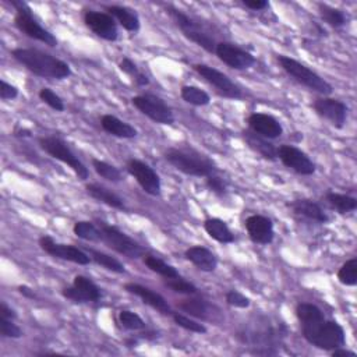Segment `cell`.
<instances>
[{
    "mask_svg": "<svg viewBox=\"0 0 357 357\" xmlns=\"http://www.w3.org/2000/svg\"><path fill=\"white\" fill-rule=\"evenodd\" d=\"M245 227L253 243L267 246L274 242V237H275L274 222L268 216L257 215V214L250 215L245 222Z\"/></svg>",
    "mask_w": 357,
    "mask_h": 357,
    "instance_id": "ac0fdd59",
    "label": "cell"
},
{
    "mask_svg": "<svg viewBox=\"0 0 357 357\" xmlns=\"http://www.w3.org/2000/svg\"><path fill=\"white\" fill-rule=\"evenodd\" d=\"M12 54L34 76L48 80H66L72 76V68L66 62L46 52L32 48H17Z\"/></svg>",
    "mask_w": 357,
    "mask_h": 357,
    "instance_id": "7a4b0ae2",
    "label": "cell"
},
{
    "mask_svg": "<svg viewBox=\"0 0 357 357\" xmlns=\"http://www.w3.org/2000/svg\"><path fill=\"white\" fill-rule=\"evenodd\" d=\"M185 257L203 272H214L218 267L216 256L204 246H193L185 252Z\"/></svg>",
    "mask_w": 357,
    "mask_h": 357,
    "instance_id": "7402d4cb",
    "label": "cell"
},
{
    "mask_svg": "<svg viewBox=\"0 0 357 357\" xmlns=\"http://www.w3.org/2000/svg\"><path fill=\"white\" fill-rule=\"evenodd\" d=\"M0 317L16 320L17 318V313L12 307H9L6 302H2V303H0Z\"/></svg>",
    "mask_w": 357,
    "mask_h": 357,
    "instance_id": "7dc6e473",
    "label": "cell"
},
{
    "mask_svg": "<svg viewBox=\"0 0 357 357\" xmlns=\"http://www.w3.org/2000/svg\"><path fill=\"white\" fill-rule=\"evenodd\" d=\"M85 190L90 194V197H92L98 203H102V204L112 207L114 210H119V211H127L123 198L119 197L116 193H113L112 190H109L105 186H101L98 183H90L85 186Z\"/></svg>",
    "mask_w": 357,
    "mask_h": 357,
    "instance_id": "cb8c5ba5",
    "label": "cell"
},
{
    "mask_svg": "<svg viewBox=\"0 0 357 357\" xmlns=\"http://www.w3.org/2000/svg\"><path fill=\"white\" fill-rule=\"evenodd\" d=\"M225 300L230 307H236V309H249L252 305L250 297H247L246 294L241 293L239 290H229L225 294Z\"/></svg>",
    "mask_w": 357,
    "mask_h": 357,
    "instance_id": "60d3db41",
    "label": "cell"
},
{
    "mask_svg": "<svg viewBox=\"0 0 357 357\" xmlns=\"http://www.w3.org/2000/svg\"><path fill=\"white\" fill-rule=\"evenodd\" d=\"M276 61L280 65V68L300 85L306 87L310 91L318 92L321 95H331L334 92L332 85L324 80L320 74H317L314 70L307 68L306 65L297 62L296 59L285 54H278Z\"/></svg>",
    "mask_w": 357,
    "mask_h": 357,
    "instance_id": "277c9868",
    "label": "cell"
},
{
    "mask_svg": "<svg viewBox=\"0 0 357 357\" xmlns=\"http://www.w3.org/2000/svg\"><path fill=\"white\" fill-rule=\"evenodd\" d=\"M215 54L219 61L233 70H247L257 62L256 56L230 42H218Z\"/></svg>",
    "mask_w": 357,
    "mask_h": 357,
    "instance_id": "8fae6325",
    "label": "cell"
},
{
    "mask_svg": "<svg viewBox=\"0 0 357 357\" xmlns=\"http://www.w3.org/2000/svg\"><path fill=\"white\" fill-rule=\"evenodd\" d=\"M296 317L300 323L303 338L313 346L332 351L346 345L345 329L340 324L327 320L323 310L313 303L296 306Z\"/></svg>",
    "mask_w": 357,
    "mask_h": 357,
    "instance_id": "6da1fadb",
    "label": "cell"
},
{
    "mask_svg": "<svg viewBox=\"0 0 357 357\" xmlns=\"http://www.w3.org/2000/svg\"><path fill=\"white\" fill-rule=\"evenodd\" d=\"M166 12L174 20L178 30L182 31V34L189 41L194 42L196 45H198L200 48L207 50L208 53H215V48H216L218 42H215V39L207 31H204L200 24H197L193 19H190L182 10H177L174 8H166Z\"/></svg>",
    "mask_w": 357,
    "mask_h": 357,
    "instance_id": "ba28073f",
    "label": "cell"
},
{
    "mask_svg": "<svg viewBox=\"0 0 357 357\" xmlns=\"http://www.w3.org/2000/svg\"><path fill=\"white\" fill-rule=\"evenodd\" d=\"M92 167L98 173V176H101L102 178H105V181H108V182L117 183V182H122L123 181L122 172L119 170L114 165H110V163H108L105 161L94 158L92 159Z\"/></svg>",
    "mask_w": 357,
    "mask_h": 357,
    "instance_id": "d6a6232c",
    "label": "cell"
},
{
    "mask_svg": "<svg viewBox=\"0 0 357 357\" xmlns=\"http://www.w3.org/2000/svg\"><path fill=\"white\" fill-rule=\"evenodd\" d=\"M332 356L334 357H342V356H350V357H356V353L354 351H350V350H346L342 347H338L335 350H332Z\"/></svg>",
    "mask_w": 357,
    "mask_h": 357,
    "instance_id": "c3c4849f",
    "label": "cell"
},
{
    "mask_svg": "<svg viewBox=\"0 0 357 357\" xmlns=\"http://www.w3.org/2000/svg\"><path fill=\"white\" fill-rule=\"evenodd\" d=\"M338 280L345 286L357 285V258L347 260L338 271Z\"/></svg>",
    "mask_w": 357,
    "mask_h": 357,
    "instance_id": "d590c367",
    "label": "cell"
},
{
    "mask_svg": "<svg viewBox=\"0 0 357 357\" xmlns=\"http://www.w3.org/2000/svg\"><path fill=\"white\" fill-rule=\"evenodd\" d=\"M243 5L250 10H264L268 8L267 0H243Z\"/></svg>",
    "mask_w": 357,
    "mask_h": 357,
    "instance_id": "bcb514c9",
    "label": "cell"
},
{
    "mask_svg": "<svg viewBox=\"0 0 357 357\" xmlns=\"http://www.w3.org/2000/svg\"><path fill=\"white\" fill-rule=\"evenodd\" d=\"M325 200L339 214H349V212L356 211V208H357V200L354 197L346 196V194L329 192V193H327Z\"/></svg>",
    "mask_w": 357,
    "mask_h": 357,
    "instance_id": "1f68e13d",
    "label": "cell"
},
{
    "mask_svg": "<svg viewBox=\"0 0 357 357\" xmlns=\"http://www.w3.org/2000/svg\"><path fill=\"white\" fill-rule=\"evenodd\" d=\"M39 147L52 158L68 165L76 173L80 181H87L90 177L88 167L79 159V156H76V154L63 140L57 137H41Z\"/></svg>",
    "mask_w": 357,
    "mask_h": 357,
    "instance_id": "8992f818",
    "label": "cell"
},
{
    "mask_svg": "<svg viewBox=\"0 0 357 357\" xmlns=\"http://www.w3.org/2000/svg\"><path fill=\"white\" fill-rule=\"evenodd\" d=\"M204 229L211 239L222 245H230L234 242V234L229 229L227 223L219 218H208L204 222Z\"/></svg>",
    "mask_w": 357,
    "mask_h": 357,
    "instance_id": "4316f807",
    "label": "cell"
},
{
    "mask_svg": "<svg viewBox=\"0 0 357 357\" xmlns=\"http://www.w3.org/2000/svg\"><path fill=\"white\" fill-rule=\"evenodd\" d=\"M313 109L318 116L328 121L335 129H343L347 119V105L335 98H317L313 103Z\"/></svg>",
    "mask_w": 357,
    "mask_h": 357,
    "instance_id": "e0dca14e",
    "label": "cell"
},
{
    "mask_svg": "<svg viewBox=\"0 0 357 357\" xmlns=\"http://www.w3.org/2000/svg\"><path fill=\"white\" fill-rule=\"evenodd\" d=\"M144 264L147 265L148 269H151L152 272L161 275L165 279H172V278L181 276V274H178V271L173 265L165 263L163 260H161V258H158L155 256L145 254L144 256Z\"/></svg>",
    "mask_w": 357,
    "mask_h": 357,
    "instance_id": "f546056e",
    "label": "cell"
},
{
    "mask_svg": "<svg viewBox=\"0 0 357 357\" xmlns=\"http://www.w3.org/2000/svg\"><path fill=\"white\" fill-rule=\"evenodd\" d=\"M39 246L46 254L53 258L65 260L77 265H88L91 263V257L81 249L72 245L57 243L50 236H42L39 239Z\"/></svg>",
    "mask_w": 357,
    "mask_h": 357,
    "instance_id": "7c38bea8",
    "label": "cell"
},
{
    "mask_svg": "<svg viewBox=\"0 0 357 357\" xmlns=\"http://www.w3.org/2000/svg\"><path fill=\"white\" fill-rule=\"evenodd\" d=\"M119 321H121L122 327L129 331H143L147 328L145 321L134 312L123 310L119 313Z\"/></svg>",
    "mask_w": 357,
    "mask_h": 357,
    "instance_id": "8d00e7d4",
    "label": "cell"
},
{
    "mask_svg": "<svg viewBox=\"0 0 357 357\" xmlns=\"http://www.w3.org/2000/svg\"><path fill=\"white\" fill-rule=\"evenodd\" d=\"M63 297L73 303H94L102 299L101 287L84 275H77L73 279V285L62 290Z\"/></svg>",
    "mask_w": 357,
    "mask_h": 357,
    "instance_id": "5bb4252c",
    "label": "cell"
},
{
    "mask_svg": "<svg viewBox=\"0 0 357 357\" xmlns=\"http://www.w3.org/2000/svg\"><path fill=\"white\" fill-rule=\"evenodd\" d=\"M181 96L185 102L193 106H207L211 103L210 94L196 85H183L181 90Z\"/></svg>",
    "mask_w": 357,
    "mask_h": 357,
    "instance_id": "4dcf8cb0",
    "label": "cell"
},
{
    "mask_svg": "<svg viewBox=\"0 0 357 357\" xmlns=\"http://www.w3.org/2000/svg\"><path fill=\"white\" fill-rule=\"evenodd\" d=\"M132 103L136 109H139V112H141L144 116H147L158 125L170 126L174 123V114L172 108L156 95H137L132 98Z\"/></svg>",
    "mask_w": 357,
    "mask_h": 357,
    "instance_id": "9c48e42d",
    "label": "cell"
},
{
    "mask_svg": "<svg viewBox=\"0 0 357 357\" xmlns=\"http://www.w3.org/2000/svg\"><path fill=\"white\" fill-rule=\"evenodd\" d=\"M108 14H110L119 24L129 32H137L141 27L140 17L136 10L126 6H108Z\"/></svg>",
    "mask_w": 357,
    "mask_h": 357,
    "instance_id": "d4e9b609",
    "label": "cell"
},
{
    "mask_svg": "<svg viewBox=\"0 0 357 357\" xmlns=\"http://www.w3.org/2000/svg\"><path fill=\"white\" fill-rule=\"evenodd\" d=\"M125 290H127L129 293L140 297L144 305L152 307L154 310L159 312L161 314H165V316H172L173 314V312H172L170 306L167 305L165 297L162 294L156 293L155 290H152V289H150L147 286H143L140 283H133V282L126 283L125 285Z\"/></svg>",
    "mask_w": 357,
    "mask_h": 357,
    "instance_id": "ffe728a7",
    "label": "cell"
},
{
    "mask_svg": "<svg viewBox=\"0 0 357 357\" xmlns=\"http://www.w3.org/2000/svg\"><path fill=\"white\" fill-rule=\"evenodd\" d=\"M165 159L178 172L194 177H208L216 174L218 167L212 159L197 152L178 148H169L165 152Z\"/></svg>",
    "mask_w": 357,
    "mask_h": 357,
    "instance_id": "3957f363",
    "label": "cell"
},
{
    "mask_svg": "<svg viewBox=\"0 0 357 357\" xmlns=\"http://www.w3.org/2000/svg\"><path fill=\"white\" fill-rule=\"evenodd\" d=\"M181 309L189 313L190 316H194L198 318H204L207 313V305L204 303V300H200V299L183 300V303L181 305Z\"/></svg>",
    "mask_w": 357,
    "mask_h": 357,
    "instance_id": "7bdbcfd3",
    "label": "cell"
},
{
    "mask_svg": "<svg viewBox=\"0 0 357 357\" xmlns=\"http://www.w3.org/2000/svg\"><path fill=\"white\" fill-rule=\"evenodd\" d=\"M0 334L3 338H12V339H19L23 336L21 328L14 324V320L0 317Z\"/></svg>",
    "mask_w": 357,
    "mask_h": 357,
    "instance_id": "b9f144b4",
    "label": "cell"
},
{
    "mask_svg": "<svg viewBox=\"0 0 357 357\" xmlns=\"http://www.w3.org/2000/svg\"><path fill=\"white\" fill-rule=\"evenodd\" d=\"M247 123L253 133L261 137H265L268 140L279 139L283 134V127L279 123L278 119H275L268 113H261V112L252 113L247 117Z\"/></svg>",
    "mask_w": 357,
    "mask_h": 357,
    "instance_id": "d6986e66",
    "label": "cell"
},
{
    "mask_svg": "<svg viewBox=\"0 0 357 357\" xmlns=\"http://www.w3.org/2000/svg\"><path fill=\"white\" fill-rule=\"evenodd\" d=\"M99 229L102 233V243H105L116 253L134 260H139L147 254L145 249L139 242H136L133 237H130L121 229H117L116 226L101 222Z\"/></svg>",
    "mask_w": 357,
    "mask_h": 357,
    "instance_id": "5b68a950",
    "label": "cell"
},
{
    "mask_svg": "<svg viewBox=\"0 0 357 357\" xmlns=\"http://www.w3.org/2000/svg\"><path fill=\"white\" fill-rule=\"evenodd\" d=\"M127 172L136 178V182L147 194L152 197L161 196V177L148 163L132 158L127 162Z\"/></svg>",
    "mask_w": 357,
    "mask_h": 357,
    "instance_id": "4fadbf2b",
    "label": "cell"
},
{
    "mask_svg": "<svg viewBox=\"0 0 357 357\" xmlns=\"http://www.w3.org/2000/svg\"><path fill=\"white\" fill-rule=\"evenodd\" d=\"M278 158L286 167L302 176H312L316 173V163L312 161V158L294 145L282 144L278 147Z\"/></svg>",
    "mask_w": 357,
    "mask_h": 357,
    "instance_id": "9a60e30c",
    "label": "cell"
},
{
    "mask_svg": "<svg viewBox=\"0 0 357 357\" xmlns=\"http://www.w3.org/2000/svg\"><path fill=\"white\" fill-rule=\"evenodd\" d=\"M205 186H207L212 193H215V194L219 196V197H223V196H226V193H227V185H226V182L223 181L222 177H219V176H216V174H211V176L205 177Z\"/></svg>",
    "mask_w": 357,
    "mask_h": 357,
    "instance_id": "ee69618b",
    "label": "cell"
},
{
    "mask_svg": "<svg viewBox=\"0 0 357 357\" xmlns=\"http://www.w3.org/2000/svg\"><path fill=\"white\" fill-rule=\"evenodd\" d=\"M318 13L321 16V19L331 27L334 28H339V27H343L346 24V16L342 10L336 9V8H332L329 5H324V3H320L318 5Z\"/></svg>",
    "mask_w": 357,
    "mask_h": 357,
    "instance_id": "836d02e7",
    "label": "cell"
},
{
    "mask_svg": "<svg viewBox=\"0 0 357 357\" xmlns=\"http://www.w3.org/2000/svg\"><path fill=\"white\" fill-rule=\"evenodd\" d=\"M172 318L174 321V324L177 327H181L186 331H190V332H194V334H207V328L204 324L187 317V316H183V314H178V313H173L172 314Z\"/></svg>",
    "mask_w": 357,
    "mask_h": 357,
    "instance_id": "f35d334b",
    "label": "cell"
},
{
    "mask_svg": "<svg viewBox=\"0 0 357 357\" xmlns=\"http://www.w3.org/2000/svg\"><path fill=\"white\" fill-rule=\"evenodd\" d=\"M17 96H19L17 87L9 84L5 80L0 81V98H2V101H13Z\"/></svg>",
    "mask_w": 357,
    "mask_h": 357,
    "instance_id": "f6af8a7d",
    "label": "cell"
},
{
    "mask_svg": "<svg viewBox=\"0 0 357 357\" xmlns=\"http://www.w3.org/2000/svg\"><path fill=\"white\" fill-rule=\"evenodd\" d=\"M19 292H20L23 296H26L27 299H34V297H35V292H34L31 287L26 286V285L19 286Z\"/></svg>",
    "mask_w": 357,
    "mask_h": 357,
    "instance_id": "681fc988",
    "label": "cell"
},
{
    "mask_svg": "<svg viewBox=\"0 0 357 357\" xmlns=\"http://www.w3.org/2000/svg\"><path fill=\"white\" fill-rule=\"evenodd\" d=\"M87 254L91 257V261H94L95 264L101 265L102 268L110 271V272H114V274H125L126 272V268L125 265L119 261L117 258L106 254V253H102V252H98L95 249H87Z\"/></svg>",
    "mask_w": 357,
    "mask_h": 357,
    "instance_id": "83f0119b",
    "label": "cell"
},
{
    "mask_svg": "<svg viewBox=\"0 0 357 357\" xmlns=\"http://www.w3.org/2000/svg\"><path fill=\"white\" fill-rule=\"evenodd\" d=\"M289 207L293 210L294 214L300 215L306 219H310L313 222L317 223H327L329 221L328 215L325 214V211L321 208L320 204H317L313 200L309 198H300V200H294L289 204Z\"/></svg>",
    "mask_w": 357,
    "mask_h": 357,
    "instance_id": "603a6c76",
    "label": "cell"
},
{
    "mask_svg": "<svg viewBox=\"0 0 357 357\" xmlns=\"http://www.w3.org/2000/svg\"><path fill=\"white\" fill-rule=\"evenodd\" d=\"M243 139L247 143V145L257 152L258 155H261L264 159L268 161H275L278 158V148L265 137H261L256 133H253L252 130H246L243 133Z\"/></svg>",
    "mask_w": 357,
    "mask_h": 357,
    "instance_id": "484cf974",
    "label": "cell"
},
{
    "mask_svg": "<svg viewBox=\"0 0 357 357\" xmlns=\"http://www.w3.org/2000/svg\"><path fill=\"white\" fill-rule=\"evenodd\" d=\"M194 72L198 73L210 85H212L216 92L225 98L229 99H242L243 98V92L241 90V87L234 84L229 76H226L225 73L219 72L215 68L207 66V65H194L193 66Z\"/></svg>",
    "mask_w": 357,
    "mask_h": 357,
    "instance_id": "30bf717a",
    "label": "cell"
},
{
    "mask_svg": "<svg viewBox=\"0 0 357 357\" xmlns=\"http://www.w3.org/2000/svg\"><path fill=\"white\" fill-rule=\"evenodd\" d=\"M165 286L167 289H170L172 292L178 293V294H196L198 292V289L194 283H192L189 280H185L182 276L166 279Z\"/></svg>",
    "mask_w": 357,
    "mask_h": 357,
    "instance_id": "74e56055",
    "label": "cell"
},
{
    "mask_svg": "<svg viewBox=\"0 0 357 357\" xmlns=\"http://www.w3.org/2000/svg\"><path fill=\"white\" fill-rule=\"evenodd\" d=\"M83 19L85 26L101 39L108 42H114L117 39V24L110 14L96 10H85Z\"/></svg>",
    "mask_w": 357,
    "mask_h": 357,
    "instance_id": "2e32d148",
    "label": "cell"
},
{
    "mask_svg": "<svg viewBox=\"0 0 357 357\" xmlns=\"http://www.w3.org/2000/svg\"><path fill=\"white\" fill-rule=\"evenodd\" d=\"M12 5L16 8L14 24L23 34H26L27 37H30L35 41H39L50 48L57 46L56 37L37 21V19L32 16V12L27 3L16 2V0H13Z\"/></svg>",
    "mask_w": 357,
    "mask_h": 357,
    "instance_id": "52a82bcc",
    "label": "cell"
},
{
    "mask_svg": "<svg viewBox=\"0 0 357 357\" xmlns=\"http://www.w3.org/2000/svg\"><path fill=\"white\" fill-rule=\"evenodd\" d=\"M119 69H121L123 73H126L127 76H130L133 79V81L137 84V87H147L150 84V79L147 74H144L137 65L132 61L130 57H123L121 63H119Z\"/></svg>",
    "mask_w": 357,
    "mask_h": 357,
    "instance_id": "e575fe53",
    "label": "cell"
},
{
    "mask_svg": "<svg viewBox=\"0 0 357 357\" xmlns=\"http://www.w3.org/2000/svg\"><path fill=\"white\" fill-rule=\"evenodd\" d=\"M74 234L81 241L99 243L102 242V233L99 226H96L94 222L90 221H79L73 226Z\"/></svg>",
    "mask_w": 357,
    "mask_h": 357,
    "instance_id": "f1b7e54d",
    "label": "cell"
},
{
    "mask_svg": "<svg viewBox=\"0 0 357 357\" xmlns=\"http://www.w3.org/2000/svg\"><path fill=\"white\" fill-rule=\"evenodd\" d=\"M101 127L110 136L117 139L132 140L139 136L137 129H134L130 123L122 121L113 114H103L101 117Z\"/></svg>",
    "mask_w": 357,
    "mask_h": 357,
    "instance_id": "44dd1931",
    "label": "cell"
},
{
    "mask_svg": "<svg viewBox=\"0 0 357 357\" xmlns=\"http://www.w3.org/2000/svg\"><path fill=\"white\" fill-rule=\"evenodd\" d=\"M39 99L46 103L49 108H52L53 110L56 112H65L66 106H65V102L63 99L59 96L53 90L48 88V87H43L39 90V94H38Z\"/></svg>",
    "mask_w": 357,
    "mask_h": 357,
    "instance_id": "ab89813d",
    "label": "cell"
}]
</instances>
